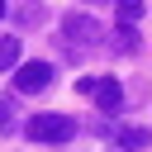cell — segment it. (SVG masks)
Returning a JSON list of instances; mask_svg holds the SVG:
<instances>
[{"label":"cell","mask_w":152,"mask_h":152,"mask_svg":"<svg viewBox=\"0 0 152 152\" xmlns=\"http://www.w3.org/2000/svg\"><path fill=\"white\" fill-rule=\"evenodd\" d=\"M10 114H14V109H10V104H5V100H0V128H10V124H14V119H10Z\"/></svg>","instance_id":"ba28073f"},{"label":"cell","mask_w":152,"mask_h":152,"mask_svg":"<svg viewBox=\"0 0 152 152\" xmlns=\"http://www.w3.org/2000/svg\"><path fill=\"white\" fill-rule=\"evenodd\" d=\"M48 86H52V66L48 62H24L19 76H14V90H24V95H38Z\"/></svg>","instance_id":"7a4b0ae2"},{"label":"cell","mask_w":152,"mask_h":152,"mask_svg":"<svg viewBox=\"0 0 152 152\" xmlns=\"http://www.w3.org/2000/svg\"><path fill=\"white\" fill-rule=\"evenodd\" d=\"M24 133H28L33 142H66V138L76 133V124H71V114H33V119L24 124Z\"/></svg>","instance_id":"6da1fadb"},{"label":"cell","mask_w":152,"mask_h":152,"mask_svg":"<svg viewBox=\"0 0 152 152\" xmlns=\"http://www.w3.org/2000/svg\"><path fill=\"white\" fill-rule=\"evenodd\" d=\"M86 95H95V104H100V114H119V104H124V86L114 81V76H90V90Z\"/></svg>","instance_id":"3957f363"},{"label":"cell","mask_w":152,"mask_h":152,"mask_svg":"<svg viewBox=\"0 0 152 152\" xmlns=\"http://www.w3.org/2000/svg\"><path fill=\"white\" fill-rule=\"evenodd\" d=\"M147 142H152L147 128H124V133H119V147H128V152H138V147H147Z\"/></svg>","instance_id":"5b68a950"},{"label":"cell","mask_w":152,"mask_h":152,"mask_svg":"<svg viewBox=\"0 0 152 152\" xmlns=\"http://www.w3.org/2000/svg\"><path fill=\"white\" fill-rule=\"evenodd\" d=\"M19 57V38H0V66H14Z\"/></svg>","instance_id":"52a82bcc"},{"label":"cell","mask_w":152,"mask_h":152,"mask_svg":"<svg viewBox=\"0 0 152 152\" xmlns=\"http://www.w3.org/2000/svg\"><path fill=\"white\" fill-rule=\"evenodd\" d=\"M62 33H66L71 43H90L100 28H95V19H86V14H66V19H62Z\"/></svg>","instance_id":"277c9868"},{"label":"cell","mask_w":152,"mask_h":152,"mask_svg":"<svg viewBox=\"0 0 152 152\" xmlns=\"http://www.w3.org/2000/svg\"><path fill=\"white\" fill-rule=\"evenodd\" d=\"M142 10H147L142 0H119V19H124V24H133V19H142Z\"/></svg>","instance_id":"8992f818"},{"label":"cell","mask_w":152,"mask_h":152,"mask_svg":"<svg viewBox=\"0 0 152 152\" xmlns=\"http://www.w3.org/2000/svg\"><path fill=\"white\" fill-rule=\"evenodd\" d=\"M0 14H5V0H0Z\"/></svg>","instance_id":"9c48e42d"}]
</instances>
